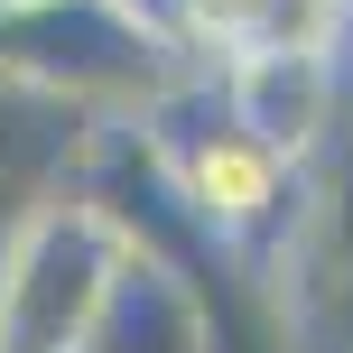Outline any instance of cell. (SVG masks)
Returning a JSON list of instances; mask_svg holds the SVG:
<instances>
[{
	"label": "cell",
	"mask_w": 353,
	"mask_h": 353,
	"mask_svg": "<svg viewBox=\"0 0 353 353\" xmlns=\"http://www.w3.org/2000/svg\"><path fill=\"white\" fill-rule=\"evenodd\" d=\"M112 261H121V232L103 223V205L74 195V176L47 205H28L0 232V353H74Z\"/></svg>",
	"instance_id": "3957f363"
},
{
	"label": "cell",
	"mask_w": 353,
	"mask_h": 353,
	"mask_svg": "<svg viewBox=\"0 0 353 353\" xmlns=\"http://www.w3.org/2000/svg\"><path fill=\"white\" fill-rule=\"evenodd\" d=\"M195 103H205L195 121L176 103H149L140 130L159 140V168H168V186H176V205L195 214V232H205L214 251H232V261H251V251H270L288 223H298V168L270 159L251 130H232L214 74H205Z\"/></svg>",
	"instance_id": "7a4b0ae2"
},
{
	"label": "cell",
	"mask_w": 353,
	"mask_h": 353,
	"mask_svg": "<svg viewBox=\"0 0 353 353\" xmlns=\"http://www.w3.org/2000/svg\"><path fill=\"white\" fill-rule=\"evenodd\" d=\"M186 74V47L121 10V0H0V84L65 103L84 121H140Z\"/></svg>",
	"instance_id": "6da1fadb"
},
{
	"label": "cell",
	"mask_w": 353,
	"mask_h": 353,
	"mask_svg": "<svg viewBox=\"0 0 353 353\" xmlns=\"http://www.w3.org/2000/svg\"><path fill=\"white\" fill-rule=\"evenodd\" d=\"M84 130H93L84 112L37 103V93H10V84H0V232H10L28 205H47V195L74 176Z\"/></svg>",
	"instance_id": "8992f818"
},
{
	"label": "cell",
	"mask_w": 353,
	"mask_h": 353,
	"mask_svg": "<svg viewBox=\"0 0 353 353\" xmlns=\"http://www.w3.org/2000/svg\"><path fill=\"white\" fill-rule=\"evenodd\" d=\"M74 353H214V325H205V298H195V279L176 261L121 242Z\"/></svg>",
	"instance_id": "5b68a950"
},
{
	"label": "cell",
	"mask_w": 353,
	"mask_h": 353,
	"mask_svg": "<svg viewBox=\"0 0 353 353\" xmlns=\"http://www.w3.org/2000/svg\"><path fill=\"white\" fill-rule=\"evenodd\" d=\"M214 93H223L232 130H251L270 159L307 168L325 149V130H335V47H288V37L223 47Z\"/></svg>",
	"instance_id": "277c9868"
}]
</instances>
